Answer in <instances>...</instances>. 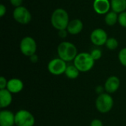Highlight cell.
<instances>
[{
  "label": "cell",
  "mask_w": 126,
  "mask_h": 126,
  "mask_svg": "<svg viewBox=\"0 0 126 126\" xmlns=\"http://www.w3.org/2000/svg\"><path fill=\"white\" fill-rule=\"evenodd\" d=\"M69 21H70L69 14L67 11L63 8L55 9L51 15V24L58 31L61 30H66Z\"/></svg>",
  "instance_id": "1"
},
{
  "label": "cell",
  "mask_w": 126,
  "mask_h": 126,
  "mask_svg": "<svg viewBox=\"0 0 126 126\" xmlns=\"http://www.w3.org/2000/svg\"><path fill=\"white\" fill-rule=\"evenodd\" d=\"M57 53L58 58L66 62L74 61L78 54L76 46L69 41H63L60 43L57 48Z\"/></svg>",
  "instance_id": "2"
},
{
  "label": "cell",
  "mask_w": 126,
  "mask_h": 126,
  "mask_svg": "<svg viewBox=\"0 0 126 126\" xmlns=\"http://www.w3.org/2000/svg\"><path fill=\"white\" fill-rule=\"evenodd\" d=\"M94 62L95 61L93 59L90 53L83 52L78 54L73 61V64L80 72H87L94 67Z\"/></svg>",
  "instance_id": "3"
},
{
  "label": "cell",
  "mask_w": 126,
  "mask_h": 126,
  "mask_svg": "<svg viewBox=\"0 0 126 126\" xmlns=\"http://www.w3.org/2000/svg\"><path fill=\"white\" fill-rule=\"evenodd\" d=\"M95 106L99 112L102 114L108 113L114 106V99L110 94L104 92L101 94H99L97 97Z\"/></svg>",
  "instance_id": "4"
},
{
  "label": "cell",
  "mask_w": 126,
  "mask_h": 126,
  "mask_svg": "<svg viewBox=\"0 0 126 126\" xmlns=\"http://www.w3.org/2000/svg\"><path fill=\"white\" fill-rule=\"evenodd\" d=\"M35 119L33 114L26 110H18L15 114V124L16 126H34Z\"/></svg>",
  "instance_id": "5"
},
{
  "label": "cell",
  "mask_w": 126,
  "mask_h": 126,
  "mask_svg": "<svg viewBox=\"0 0 126 126\" xmlns=\"http://www.w3.org/2000/svg\"><path fill=\"white\" fill-rule=\"evenodd\" d=\"M19 48L21 52L24 55L30 57L35 54L37 50V44L33 38L30 36H25L21 40Z\"/></svg>",
  "instance_id": "6"
},
{
  "label": "cell",
  "mask_w": 126,
  "mask_h": 126,
  "mask_svg": "<svg viewBox=\"0 0 126 126\" xmlns=\"http://www.w3.org/2000/svg\"><path fill=\"white\" fill-rule=\"evenodd\" d=\"M67 66L66 61L60 58H56L52 59L48 63L47 69L50 74L58 76L65 73Z\"/></svg>",
  "instance_id": "7"
},
{
  "label": "cell",
  "mask_w": 126,
  "mask_h": 126,
  "mask_svg": "<svg viewBox=\"0 0 126 126\" xmlns=\"http://www.w3.org/2000/svg\"><path fill=\"white\" fill-rule=\"evenodd\" d=\"M13 16L14 20L20 24H27L32 19L31 13L24 6L15 7L13 12Z\"/></svg>",
  "instance_id": "8"
},
{
  "label": "cell",
  "mask_w": 126,
  "mask_h": 126,
  "mask_svg": "<svg viewBox=\"0 0 126 126\" xmlns=\"http://www.w3.org/2000/svg\"><path fill=\"white\" fill-rule=\"evenodd\" d=\"M108 38L107 32L101 28H97L94 30L90 35V40L92 43L97 47L105 45Z\"/></svg>",
  "instance_id": "9"
},
{
  "label": "cell",
  "mask_w": 126,
  "mask_h": 126,
  "mask_svg": "<svg viewBox=\"0 0 126 126\" xmlns=\"http://www.w3.org/2000/svg\"><path fill=\"white\" fill-rule=\"evenodd\" d=\"M93 8L95 13L99 15H106L111 8V1L109 0H94L93 2Z\"/></svg>",
  "instance_id": "10"
},
{
  "label": "cell",
  "mask_w": 126,
  "mask_h": 126,
  "mask_svg": "<svg viewBox=\"0 0 126 126\" xmlns=\"http://www.w3.org/2000/svg\"><path fill=\"white\" fill-rule=\"evenodd\" d=\"M120 86V80L118 77L112 75L108 78L104 83L105 90L109 94L115 93Z\"/></svg>",
  "instance_id": "11"
},
{
  "label": "cell",
  "mask_w": 126,
  "mask_h": 126,
  "mask_svg": "<svg viewBox=\"0 0 126 126\" xmlns=\"http://www.w3.org/2000/svg\"><path fill=\"white\" fill-rule=\"evenodd\" d=\"M15 124V114L11 111L2 109L0 111V126H13Z\"/></svg>",
  "instance_id": "12"
},
{
  "label": "cell",
  "mask_w": 126,
  "mask_h": 126,
  "mask_svg": "<svg viewBox=\"0 0 126 126\" xmlns=\"http://www.w3.org/2000/svg\"><path fill=\"white\" fill-rule=\"evenodd\" d=\"M24 89V83L21 79L11 78L8 80L7 89L12 94H18Z\"/></svg>",
  "instance_id": "13"
},
{
  "label": "cell",
  "mask_w": 126,
  "mask_h": 126,
  "mask_svg": "<svg viewBox=\"0 0 126 126\" xmlns=\"http://www.w3.org/2000/svg\"><path fill=\"white\" fill-rule=\"evenodd\" d=\"M83 29V24L82 21L78 18H75L71 20L66 28L69 34L73 35H78L80 32H81Z\"/></svg>",
  "instance_id": "14"
},
{
  "label": "cell",
  "mask_w": 126,
  "mask_h": 126,
  "mask_svg": "<svg viewBox=\"0 0 126 126\" xmlns=\"http://www.w3.org/2000/svg\"><path fill=\"white\" fill-rule=\"evenodd\" d=\"M13 101V94L7 89H0V107L1 109L7 108Z\"/></svg>",
  "instance_id": "15"
},
{
  "label": "cell",
  "mask_w": 126,
  "mask_h": 126,
  "mask_svg": "<svg viewBox=\"0 0 126 126\" xmlns=\"http://www.w3.org/2000/svg\"><path fill=\"white\" fill-rule=\"evenodd\" d=\"M111 8L119 14L126 11V0H111Z\"/></svg>",
  "instance_id": "16"
},
{
  "label": "cell",
  "mask_w": 126,
  "mask_h": 126,
  "mask_svg": "<svg viewBox=\"0 0 126 126\" xmlns=\"http://www.w3.org/2000/svg\"><path fill=\"white\" fill-rule=\"evenodd\" d=\"M119 15L116 12L111 10L105 15L104 21L108 26H114L118 22Z\"/></svg>",
  "instance_id": "17"
},
{
  "label": "cell",
  "mask_w": 126,
  "mask_h": 126,
  "mask_svg": "<svg viewBox=\"0 0 126 126\" xmlns=\"http://www.w3.org/2000/svg\"><path fill=\"white\" fill-rule=\"evenodd\" d=\"M80 72L77 69V67L74 64H72V65L67 66L64 74L69 79L74 80V79H76L79 76Z\"/></svg>",
  "instance_id": "18"
},
{
  "label": "cell",
  "mask_w": 126,
  "mask_h": 126,
  "mask_svg": "<svg viewBox=\"0 0 126 126\" xmlns=\"http://www.w3.org/2000/svg\"><path fill=\"white\" fill-rule=\"evenodd\" d=\"M105 45L109 50H115L119 46V42L115 38H109Z\"/></svg>",
  "instance_id": "19"
},
{
  "label": "cell",
  "mask_w": 126,
  "mask_h": 126,
  "mask_svg": "<svg viewBox=\"0 0 126 126\" xmlns=\"http://www.w3.org/2000/svg\"><path fill=\"white\" fill-rule=\"evenodd\" d=\"M118 59L120 62V63L126 67V47H124L120 49L118 54Z\"/></svg>",
  "instance_id": "20"
},
{
  "label": "cell",
  "mask_w": 126,
  "mask_h": 126,
  "mask_svg": "<svg viewBox=\"0 0 126 126\" xmlns=\"http://www.w3.org/2000/svg\"><path fill=\"white\" fill-rule=\"evenodd\" d=\"M118 23L121 27L126 28V11H124L119 14Z\"/></svg>",
  "instance_id": "21"
},
{
  "label": "cell",
  "mask_w": 126,
  "mask_h": 126,
  "mask_svg": "<svg viewBox=\"0 0 126 126\" xmlns=\"http://www.w3.org/2000/svg\"><path fill=\"white\" fill-rule=\"evenodd\" d=\"M92 57L93 58V59L94 61H97L99 59L101 58L102 57V51L100 49H94L92 50V52H90Z\"/></svg>",
  "instance_id": "22"
},
{
  "label": "cell",
  "mask_w": 126,
  "mask_h": 126,
  "mask_svg": "<svg viewBox=\"0 0 126 126\" xmlns=\"http://www.w3.org/2000/svg\"><path fill=\"white\" fill-rule=\"evenodd\" d=\"M7 83H8V80H7V79L4 76H1L0 78V89H7Z\"/></svg>",
  "instance_id": "23"
},
{
  "label": "cell",
  "mask_w": 126,
  "mask_h": 126,
  "mask_svg": "<svg viewBox=\"0 0 126 126\" xmlns=\"http://www.w3.org/2000/svg\"><path fill=\"white\" fill-rule=\"evenodd\" d=\"M90 126H103V123L100 119H94L92 120Z\"/></svg>",
  "instance_id": "24"
},
{
  "label": "cell",
  "mask_w": 126,
  "mask_h": 126,
  "mask_svg": "<svg viewBox=\"0 0 126 126\" xmlns=\"http://www.w3.org/2000/svg\"><path fill=\"white\" fill-rule=\"evenodd\" d=\"M24 0H10V3L15 7H18L20 6H22Z\"/></svg>",
  "instance_id": "25"
},
{
  "label": "cell",
  "mask_w": 126,
  "mask_h": 126,
  "mask_svg": "<svg viewBox=\"0 0 126 126\" xmlns=\"http://www.w3.org/2000/svg\"><path fill=\"white\" fill-rule=\"evenodd\" d=\"M69 34L67 30H61L58 31V36L61 38H65L67 37V35Z\"/></svg>",
  "instance_id": "26"
},
{
  "label": "cell",
  "mask_w": 126,
  "mask_h": 126,
  "mask_svg": "<svg viewBox=\"0 0 126 126\" xmlns=\"http://www.w3.org/2000/svg\"><path fill=\"white\" fill-rule=\"evenodd\" d=\"M95 91H96L97 94H98V95H99V94H101L104 93V92H105L106 90H105L104 86H97L96 87V89H95Z\"/></svg>",
  "instance_id": "27"
},
{
  "label": "cell",
  "mask_w": 126,
  "mask_h": 126,
  "mask_svg": "<svg viewBox=\"0 0 126 126\" xmlns=\"http://www.w3.org/2000/svg\"><path fill=\"white\" fill-rule=\"evenodd\" d=\"M6 12H7L6 7L3 4H0V16L1 17H3L6 14Z\"/></svg>",
  "instance_id": "28"
},
{
  "label": "cell",
  "mask_w": 126,
  "mask_h": 126,
  "mask_svg": "<svg viewBox=\"0 0 126 126\" xmlns=\"http://www.w3.org/2000/svg\"><path fill=\"white\" fill-rule=\"evenodd\" d=\"M30 58V61L32 63H35L38 61V56L36 54H34L32 55H31Z\"/></svg>",
  "instance_id": "29"
}]
</instances>
